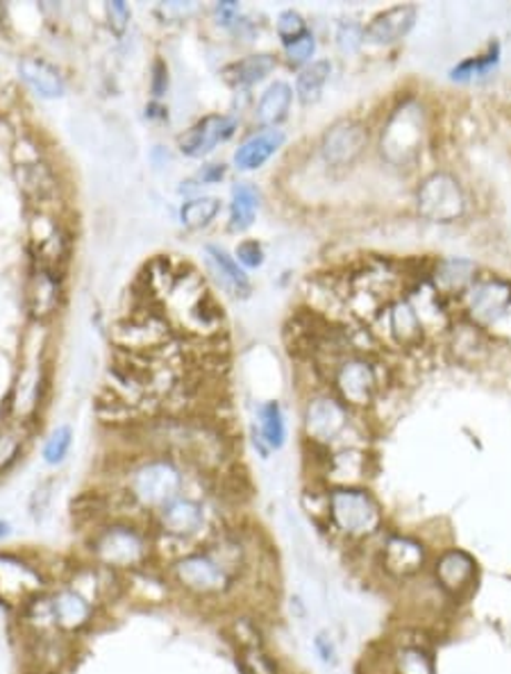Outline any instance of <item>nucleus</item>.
Segmentation results:
<instances>
[{
    "label": "nucleus",
    "instance_id": "79ce46f5",
    "mask_svg": "<svg viewBox=\"0 0 511 674\" xmlns=\"http://www.w3.org/2000/svg\"><path fill=\"white\" fill-rule=\"evenodd\" d=\"M316 53V37L307 30L303 37L285 45V60L292 69H305Z\"/></svg>",
    "mask_w": 511,
    "mask_h": 674
},
{
    "label": "nucleus",
    "instance_id": "f3484780",
    "mask_svg": "<svg viewBox=\"0 0 511 674\" xmlns=\"http://www.w3.org/2000/svg\"><path fill=\"white\" fill-rule=\"evenodd\" d=\"M25 298H28V307H30V314L34 320H39V323L51 320L60 312L62 298H64L60 270L34 264L30 270V277H28Z\"/></svg>",
    "mask_w": 511,
    "mask_h": 674
},
{
    "label": "nucleus",
    "instance_id": "6ab92c4d",
    "mask_svg": "<svg viewBox=\"0 0 511 674\" xmlns=\"http://www.w3.org/2000/svg\"><path fill=\"white\" fill-rule=\"evenodd\" d=\"M368 132L359 121L346 119L335 123L320 141V155L330 166L352 164L366 149Z\"/></svg>",
    "mask_w": 511,
    "mask_h": 674
},
{
    "label": "nucleus",
    "instance_id": "f8f14e48",
    "mask_svg": "<svg viewBox=\"0 0 511 674\" xmlns=\"http://www.w3.org/2000/svg\"><path fill=\"white\" fill-rule=\"evenodd\" d=\"M421 143H423V114L416 105L407 103L400 110H396L389 119V123L385 125L382 132V155L400 166V164H409L421 153Z\"/></svg>",
    "mask_w": 511,
    "mask_h": 674
},
{
    "label": "nucleus",
    "instance_id": "ddd939ff",
    "mask_svg": "<svg viewBox=\"0 0 511 674\" xmlns=\"http://www.w3.org/2000/svg\"><path fill=\"white\" fill-rule=\"evenodd\" d=\"M348 422V407L339 398H314L305 407L303 416L305 441L311 448L335 450V443L346 435Z\"/></svg>",
    "mask_w": 511,
    "mask_h": 674
},
{
    "label": "nucleus",
    "instance_id": "a878e982",
    "mask_svg": "<svg viewBox=\"0 0 511 674\" xmlns=\"http://www.w3.org/2000/svg\"><path fill=\"white\" fill-rule=\"evenodd\" d=\"M205 255H207L212 275L218 279V284L225 288L227 294L237 296V298L251 296V292H253L251 279L235 257H229L227 251H223L221 246H214V244L205 246Z\"/></svg>",
    "mask_w": 511,
    "mask_h": 674
},
{
    "label": "nucleus",
    "instance_id": "f704fd0d",
    "mask_svg": "<svg viewBox=\"0 0 511 674\" xmlns=\"http://www.w3.org/2000/svg\"><path fill=\"white\" fill-rule=\"evenodd\" d=\"M235 661L242 674H285L283 661L268 650V645L235 652Z\"/></svg>",
    "mask_w": 511,
    "mask_h": 674
},
{
    "label": "nucleus",
    "instance_id": "c756f323",
    "mask_svg": "<svg viewBox=\"0 0 511 674\" xmlns=\"http://www.w3.org/2000/svg\"><path fill=\"white\" fill-rule=\"evenodd\" d=\"M259 191L251 182H239L232 188L229 198V229L232 232H246L253 227L257 212H259Z\"/></svg>",
    "mask_w": 511,
    "mask_h": 674
},
{
    "label": "nucleus",
    "instance_id": "7ed1b4c3",
    "mask_svg": "<svg viewBox=\"0 0 511 674\" xmlns=\"http://www.w3.org/2000/svg\"><path fill=\"white\" fill-rule=\"evenodd\" d=\"M323 532H330L348 550L374 543L387 532L382 504L366 487L330 489L328 522Z\"/></svg>",
    "mask_w": 511,
    "mask_h": 674
},
{
    "label": "nucleus",
    "instance_id": "9d476101",
    "mask_svg": "<svg viewBox=\"0 0 511 674\" xmlns=\"http://www.w3.org/2000/svg\"><path fill=\"white\" fill-rule=\"evenodd\" d=\"M21 639L25 674H67L80 654V639L67 636L58 630L23 634Z\"/></svg>",
    "mask_w": 511,
    "mask_h": 674
},
{
    "label": "nucleus",
    "instance_id": "5701e85b",
    "mask_svg": "<svg viewBox=\"0 0 511 674\" xmlns=\"http://www.w3.org/2000/svg\"><path fill=\"white\" fill-rule=\"evenodd\" d=\"M223 634L232 643V647H235V652L268 645L266 624H264L262 615L248 606H235V609L225 611Z\"/></svg>",
    "mask_w": 511,
    "mask_h": 674
},
{
    "label": "nucleus",
    "instance_id": "423d86ee",
    "mask_svg": "<svg viewBox=\"0 0 511 674\" xmlns=\"http://www.w3.org/2000/svg\"><path fill=\"white\" fill-rule=\"evenodd\" d=\"M430 543L405 532H385L376 548L374 568L391 584H409L426 576L432 565Z\"/></svg>",
    "mask_w": 511,
    "mask_h": 674
},
{
    "label": "nucleus",
    "instance_id": "58836bf2",
    "mask_svg": "<svg viewBox=\"0 0 511 674\" xmlns=\"http://www.w3.org/2000/svg\"><path fill=\"white\" fill-rule=\"evenodd\" d=\"M55 484H58L55 477L41 479L39 484L34 487V491L30 493L28 513L37 524H41L51 513V507H53V500H55Z\"/></svg>",
    "mask_w": 511,
    "mask_h": 674
},
{
    "label": "nucleus",
    "instance_id": "dca6fc26",
    "mask_svg": "<svg viewBox=\"0 0 511 674\" xmlns=\"http://www.w3.org/2000/svg\"><path fill=\"white\" fill-rule=\"evenodd\" d=\"M370 457L359 448H339L330 450L320 461L318 481L328 489L341 487H364V479L370 474Z\"/></svg>",
    "mask_w": 511,
    "mask_h": 674
},
{
    "label": "nucleus",
    "instance_id": "09e8293b",
    "mask_svg": "<svg viewBox=\"0 0 511 674\" xmlns=\"http://www.w3.org/2000/svg\"><path fill=\"white\" fill-rule=\"evenodd\" d=\"M289 613H292L294 620L307 622V617H309V606H307V602H305L300 595H292V598H289Z\"/></svg>",
    "mask_w": 511,
    "mask_h": 674
},
{
    "label": "nucleus",
    "instance_id": "412c9836",
    "mask_svg": "<svg viewBox=\"0 0 511 674\" xmlns=\"http://www.w3.org/2000/svg\"><path fill=\"white\" fill-rule=\"evenodd\" d=\"M467 307L476 323L495 325L511 307V284L504 279H482L467 292Z\"/></svg>",
    "mask_w": 511,
    "mask_h": 674
},
{
    "label": "nucleus",
    "instance_id": "de8ad7c7",
    "mask_svg": "<svg viewBox=\"0 0 511 674\" xmlns=\"http://www.w3.org/2000/svg\"><path fill=\"white\" fill-rule=\"evenodd\" d=\"M151 73H153L151 75V91H153L155 99H162V95L168 89V67L162 60H155Z\"/></svg>",
    "mask_w": 511,
    "mask_h": 674
},
{
    "label": "nucleus",
    "instance_id": "f257e3e1",
    "mask_svg": "<svg viewBox=\"0 0 511 674\" xmlns=\"http://www.w3.org/2000/svg\"><path fill=\"white\" fill-rule=\"evenodd\" d=\"M82 559L125 576L162 563L149 520L134 515H116L91 524L82 543Z\"/></svg>",
    "mask_w": 511,
    "mask_h": 674
},
{
    "label": "nucleus",
    "instance_id": "20e7f679",
    "mask_svg": "<svg viewBox=\"0 0 511 674\" xmlns=\"http://www.w3.org/2000/svg\"><path fill=\"white\" fill-rule=\"evenodd\" d=\"M149 524L157 539V545L168 543L180 548V552L203 545L216 529L207 502L192 496L190 491L155 511L149 518Z\"/></svg>",
    "mask_w": 511,
    "mask_h": 674
},
{
    "label": "nucleus",
    "instance_id": "e433bc0d",
    "mask_svg": "<svg viewBox=\"0 0 511 674\" xmlns=\"http://www.w3.org/2000/svg\"><path fill=\"white\" fill-rule=\"evenodd\" d=\"M218 214H221V201L216 196H201L182 205L180 221L184 227L201 229L207 227Z\"/></svg>",
    "mask_w": 511,
    "mask_h": 674
},
{
    "label": "nucleus",
    "instance_id": "37998d69",
    "mask_svg": "<svg viewBox=\"0 0 511 674\" xmlns=\"http://www.w3.org/2000/svg\"><path fill=\"white\" fill-rule=\"evenodd\" d=\"M275 30H277V37H280L283 43L287 45V43L296 41L298 37H303L307 32V25H305V19L298 12L285 10L280 17H277Z\"/></svg>",
    "mask_w": 511,
    "mask_h": 674
},
{
    "label": "nucleus",
    "instance_id": "c85d7f7f",
    "mask_svg": "<svg viewBox=\"0 0 511 674\" xmlns=\"http://www.w3.org/2000/svg\"><path fill=\"white\" fill-rule=\"evenodd\" d=\"M292 103H294V89L287 82L277 80L262 93L255 116L264 127H275L289 116Z\"/></svg>",
    "mask_w": 511,
    "mask_h": 674
},
{
    "label": "nucleus",
    "instance_id": "2eb2a0df",
    "mask_svg": "<svg viewBox=\"0 0 511 674\" xmlns=\"http://www.w3.org/2000/svg\"><path fill=\"white\" fill-rule=\"evenodd\" d=\"M335 391L337 398L350 409H364L374 402L378 394L376 368L361 357H346L335 366Z\"/></svg>",
    "mask_w": 511,
    "mask_h": 674
},
{
    "label": "nucleus",
    "instance_id": "3c124183",
    "mask_svg": "<svg viewBox=\"0 0 511 674\" xmlns=\"http://www.w3.org/2000/svg\"><path fill=\"white\" fill-rule=\"evenodd\" d=\"M223 175H225V168L218 166V164H214V166H205V168L198 173V180H201L203 184H214V182H218Z\"/></svg>",
    "mask_w": 511,
    "mask_h": 674
},
{
    "label": "nucleus",
    "instance_id": "7c9ffc66",
    "mask_svg": "<svg viewBox=\"0 0 511 674\" xmlns=\"http://www.w3.org/2000/svg\"><path fill=\"white\" fill-rule=\"evenodd\" d=\"M389 329L394 334V339L405 348H413L423 341L421 316H418L413 305L407 300H398L396 305H391Z\"/></svg>",
    "mask_w": 511,
    "mask_h": 674
},
{
    "label": "nucleus",
    "instance_id": "4c0bfd02",
    "mask_svg": "<svg viewBox=\"0 0 511 674\" xmlns=\"http://www.w3.org/2000/svg\"><path fill=\"white\" fill-rule=\"evenodd\" d=\"M25 429L23 425L14 422L0 429V474L8 472L25 452Z\"/></svg>",
    "mask_w": 511,
    "mask_h": 674
},
{
    "label": "nucleus",
    "instance_id": "473e14b6",
    "mask_svg": "<svg viewBox=\"0 0 511 674\" xmlns=\"http://www.w3.org/2000/svg\"><path fill=\"white\" fill-rule=\"evenodd\" d=\"M333 75V64L330 60H316L311 64H307L305 69H300L298 78H296V93L303 105H314L320 101L325 84L330 82Z\"/></svg>",
    "mask_w": 511,
    "mask_h": 674
},
{
    "label": "nucleus",
    "instance_id": "8fccbe9b",
    "mask_svg": "<svg viewBox=\"0 0 511 674\" xmlns=\"http://www.w3.org/2000/svg\"><path fill=\"white\" fill-rule=\"evenodd\" d=\"M216 12H218V19H223L225 25H229L232 21H237V17H239L237 3H221V6L216 8Z\"/></svg>",
    "mask_w": 511,
    "mask_h": 674
},
{
    "label": "nucleus",
    "instance_id": "aec40b11",
    "mask_svg": "<svg viewBox=\"0 0 511 674\" xmlns=\"http://www.w3.org/2000/svg\"><path fill=\"white\" fill-rule=\"evenodd\" d=\"M32 241L37 248V264L62 273V264L69 257V234L49 210H37L32 221Z\"/></svg>",
    "mask_w": 511,
    "mask_h": 674
},
{
    "label": "nucleus",
    "instance_id": "6e6552de",
    "mask_svg": "<svg viewBox=\"0 0 511 674\" xmlns=\"http://www.w3.org/2000/svg\"><path fill=\"white\" fill-rule=\"evenodd\" d=\"M430 580L452 602H467L478 591V559L461 548H441L430 565Z\"/></svg>",
    "mask_w": 511,
    "mask_h": 674
},
{
    "label": "nucleus",
    "instance_id": "1a4fd4ad",
    "mask_svg": "<svg viewBox=\"0 0 511 674\" xmlns=\"http://www.w3.org/2000/svg\"><path fill=\"white\" fill-rule=\"evenodd\" d=\"M114 348L132 355H157L171 344V325L160 312L134 309L114 327Z\"/></svg>",
    "mask_w": 511,
    "mask_h": 674
},
{
    "label": "nucleus",
    "instance_id": "9b49d317",
    "mask_svg": "<svg viewBox=\"0 0 511 674\" xmlns=\"http://www.w3.org/2000/svg\"><path fill=\"white\" fill-rule=\"evenodd\" d=\"M418 212L432 223H452L467 212V196L463 188L450 173L428 175L416 194Z\"/></svg>",
    "mask_w": 511,
    "mask_h": 674
},
{
    "label": "nucleus",
    "instance_id": "72a5a7b5",
    "mask_svg": "<svg viewBox=\"0 0 511 674\" xmlns=\"http://www.w3.org/2000/svg\"><path fill=\"white\" fill-rule=\"evenodd\" d=\"M435 279L441 292L457 294L476 284V266L467 259H446L437 266Z\"/></svg>",
    "mask_w": 511,
    "mask_h": 674
},
{
    "label": "nucleus",
    "instance_id": "0eeeda50",
    "mask_svg": "<svg viewBox=\"0 0 511 674\" xmlns=\"http://www.w3.org/2000/svg\"><path fill=\"white\" fill-rule=\"evenodd\" d=\"M53 627L67 636L84 639L86 634L99 627L105 611L91 600L86 593L75 589L73 584L60 580L49 589Z\"/></svg>",
    "mask_w": 511,
    "mask_h": 674
},
{
    "label": "nucleus",
    "instance_id": "c03bdc74",
    "mask_svg": "<svg viewBox=\"0 0 511 674\" xmlns=\"http://www.w3.org/2000/svg\"><path fill=\"white\" fill-rule=\"evenodd\" d=\"M366 41L364 37V28L355 21H344L337 28V45L341 53H357L361 43Z\"/></svg>",
    "mask_w": 511,
    "mask_h": 674
},
{
    "label": "nucleus",
    "instance_id": "49530a36",
    "mask_svg": "<svg viewBox=\"0 0 511 674\" xmlns=\"http://www.w3.org/2000/svg\"><path fill=\"white\" fill-rule=\"evenodd\" d=\"M105 12H108V23H110L112 32L123 34L130 25V8L125 3H121V0H114V3L105 6Z\"/></svg>",
    "mask_w": 511,
    "mask_h": 674
},
{
    "label": "nucleus",
    "instance_id": "cd10ccee",
    "mask_svg": "<svg viewBox=\"0 0 511 674\" xmlns=\"http://www.w3.org/2000/svg\"><path fill=\"white\" fill-rule=\"evenodd\" d=\"M285 443H287V420L283 407L277 402H264L257 411L255 446L259 448L262 457L268 459L270 452L283 450Z\"/></svg>",
    "mask_w": 511,
    "mask_h": 674
},
{
    "label": "nucleus",
    "instance_id": "b1692460",
    "mask_svg": "<svg viewBox=\"0 0 511 674\" xmlns=\"http://www.w3.org/2000/svg\"><path fill=\"white\" fill-rule=\"evenodd\" d=\"M285 141L287 136L283 130L264 127L242 143L232 162H235L237 171H257L285 146Z\"/></svg>",
    "mask_w": 511,
    "mask_h": 674
},
{
    "label": "nucleus",
    "instance_id": "c9c22d12",
    "mask_svg": "<svg viewBox=\"0 0 511 674\" xmlns=\"http://www.w3.org/2000/svg\"><path fill=\"white\" fill-rule=\"evenodd\" d=\"M73 439H75V435H73L71 425H58L51 431V435L45 437V441L41 446V459H43V463L51 466V468L62 466L69 459L71 450H73Z\"/></svg>",
    "mask_w": 511,
    "mask_h": 674
},
{
    "label": "nucleus",
    "instance_id": "bb28decb",
    "mask_svg": "<svg viewBox=\"0 0 511 674\" xmlns=\"http://www.w3.org/2000/svg\"><path fill=\"white\" fill-rule=\"evenodd\" d=\"M21 78L41 95V99H62L67 93V82L62 71L43 58H23L19 64Z\"/></svg>",
    "mask_w": 511,
    "mask_h": 674
},
{
    "label": "nucleus",
    "instance_id": "2f4dec72",
    "mask_svg": "<svg viewBox=\"0 0 511 674\" xmlns=\"http://www.w3.org/2000/svg\"><path fill=\"white\" fill-rule=\"evenodd\" d=\"M277 67V60L275 55L270 53H255V55H248L235 64H229L223 73H225V80L229 84L235 86H253L257 82H262L273 69Z\"/></svg>",
    "mask_w": 511,
    "mask_h": 674
},
{
    "label": "nucleus",
    "instance_id": "ea45409f",
    "mask_svg": "<svg viewBox=\"0 0 511 674\" xmlns=\"http://www.w3.org/2000/svg\"><path fill=\"white\" fill-rule=\"evenodd\" d=\"M498 58H500V48H498V43H495V45H491V51H489L487 55L476 58V60L461 62L459 67H454V69L450 71V75H452V80L469 82V80H473V78H478V75H487V73L498 64Z\"/></svg>",
    "mask_w": 511,
    "mask_h": 674
},
{
    "label": "nucleus",
    "instance_id": "4be33fe9",
    "mask_svg": "<svg viewBox=\"0 0 511 674\" xmlns=\"http://www.w3.org/2000/svg\"><path fill=\"white\" fill-rule=\"evenodd\" d=\"M19 188L25 194L30 203L37 205V210H45L53 205L60 196V180L51 164L45 160H34L25 164H17L14 168Z\"/></svg>",
    "mask_w": 511,
    "mask_h": 674
},
{
    "label": "nucleus",
    "instance_id": "f03ea898",
    "mask_svg": "<svg viewBox=\"0 0 511 674\" xmlns=\"http://www.w3.org/2000/svg\"><path fill=\"white\" fill-rule=\"evenodd\" d=\"M187 466L173 457L144 452L125 466L119 493L132 515L149 520L164 504L187 493Z\"/></svg>",
    "mask_w": 511,
    "mask_h": 674
},
{
    "label": "nucleus",
    "instance_id": "4468645a",
    "mask_svg": "<svg viewBox=\"0 0 511 674\" xmlns=\"http://www.w3.org/2000/svg\"><path fill=\"white\" fill-rule=\"evenodd\" d=\"M428 632L413 627V639L398 630L382 647L389 674H437V658Z\"/></svg>",
    "mask_w": 511,
    "mask_h": 674
},
{
    "label": "nucleus",
    "instance_id": "39448f33",
    "mask_svg": "<svg viewBox=\"0 0 511 674\" xmlns=\"http://www.w3.org/2000/svg\"><path fill=\"white\" fill-rule=\"evenodd\" d=\"M58 582L51 565L30 552L0 550V604L19 611L25 602L45 593Z\"/></svg>",
    "mask_w": 511,
    "mask_h": 674
},
{
    "label": "nucleus",
    "instance_id": "a211bd4d",
    "mask_svg": "<svg viewBox=\"0 0 511 674\" xmlns=\"http://www.w3.org/2000/svg\"><path fill=\"white\" fill-rule=\"evenodd\" d=\"M235 130H237V119H232L227 114H209L184 132L177 139V146L187 157L201 160L212 155L218 149V143H225L232 134H235Z\"/></svg>",
    "mask_w": 511,
    "mask_h": 674
},
{
    "label": "nucleus",
    "instance_id": "a18cd8bd",
    "mask_svg": "<svg viewBox=\"0 0 511 674\" xmlns=\"http://www.w3.org/2000/svg\"><path fill=\"white\" fill-rule=\"evenodd\" d=\"M235 255V259L246 268H259L264 264V251L257 241H242Z\"/></svg>",
    "mask_w": 511,
    "mask_h": 674
},
{
    "label": "nucleus",
    "instance_id": "a19ab883",
    "mask_svg": "<svg viewBox=\"0 0 511 674\" xmlns=\"http://www.w3.org/2000/svg\"><path fill=\"white\" fill-rule=\"evenodd\" d=\"M311 650L314 656L320 665H325L328 670H337L341 665V652L339 645L335 641V636L328 630H320L311 636Z\"/></svg>",
    "mask_w": 511,
    "mask_h": 674
},
{
    "label": "nucleus",
    "instance_id": "393cba45",
    "mask_svg": "<svg viewBox=\"0 0 511 674\" xmlns=\"http://www.w3.org/2000/svg\"><path fill=\"white\" fill-rule=\"evenodd\" d=\"M416 23V8L413 6H398L382 14H378L364 28V37L368 43L376 45H391L405 39Z\"/></svg>",
    "mask_w": 511,
    "mask_h": 674
},
{
    "label": "nucleus",
    "instance_id": "603ef678",
    "mask_svg": "<svg viewBox=\"0 0 511 674\" xmlns=\"http://www.w3.org/2000/svg\"><path fill=\"white\" fill-rule=\"evenodd\" d=\"M12 532H14V529H12V522H10V520H3V518H0V543L8 541V539L12 537Z\"/></svg>",
    "mask_w": 511,
    "mask_h": 674
}]
</instances>
